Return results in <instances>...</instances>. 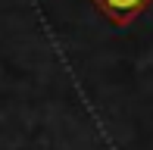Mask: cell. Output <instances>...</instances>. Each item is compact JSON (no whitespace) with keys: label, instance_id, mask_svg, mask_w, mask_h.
<instances>
[{"label":"cell","instance_id":"1","mask_svg":"<svg viewBox=\"0 0 153 150\" xmlns=\"http://www.w3.org/2000/svg\"><path fill=\"white\" fill-rule=\"evenodd\" d=\"M97 6H100L103 13H106L109 19H113L116 25H128L131 19L137 16V13H144L153 0H94Z\"/></svg>","mask_w":153,"mask_h":150}]
</instances>
